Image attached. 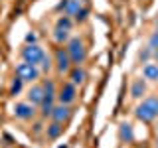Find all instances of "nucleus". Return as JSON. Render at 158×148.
<instances>
[{
	"mask_svg": "<svg viewBox=\"0 0 158 148\" xmlns=\"http://www.w3.org/2000/svg\"><path fill=\"white\" fill-rule=\"evenodd\" d=\"M135 117L140 122H154L158 118V97L156 95L142 97V101L135 109Z\"/></svg>",
	"mask_w": 158,
	"mask_h": 148,
	"instance_id": "nucleus-1",
	"label": "nucleus"
},
{
	"mask_svg": "<svg viewBox=\"0 0 158 148\" xmlns=\"http://www.w3.org/2000/svg\"><path fill=\"white\" fill-rule=\"evenodd\" d=\"M65 49H67V56H69L73 65H81L87 59V47H85L81 38H69Z\"/></svg>",
	"mask_w": 158,
	"mask_h": 148,
	"instance_id": "nucleus-2",
	"label": "nucleus"
},
{
	"mask_svg": "<svg viewBox=\"0 0 158 148\" xmlns=\"http://www.w3.org/2000/svg\"><path fill=\"white\" fill-rule=\"evenodd\" d=\"M44 57H46V51H44V47L38 46V43H26V46H24V49H22V59H24L26 63L40 65Z\"/></svg>",
	"mask_w": 158,
	"mask_h": 148,
	"instance_id": "nucleus-3",
	"label": "nucleus"
},
{
	"mask_svg": "<svg viewBox=\"0 0 158 148\" xmlns=\"http://www.w3.org/2000/svg\"><path fill=\"white\" fill-rule=\"evenodd\" d=\"M16 77H20L24 83H36L40 79V69H38V65H32V63L22 61L16 67Z\"/></svg>",
	"mask_w": 158,
	"mask_h": 148,
	"instance_id": "nucleus-4",
	"label": "nucleus"
},
{
	"mask_svg": "<svg viewBox=\"0 0 158 148\" xmlns=\"http://www.w3.org/2000/svg\"><path fill=\"white\" fill-rule=\"evenodd\" d=\"M56 99L61 103V105H71V103H75V99H77V87L73 85L71 81L63 83V85L59 87Z\"/></svg>",
	"mask_w": 158,
	"mask_h": 148,
	"instance_id": "nucleus-5",
	"label": "nucleus"
},
{
	"mask_svg": "<svg viewBox=\"0 0 158 148\" xmlns=\"http://www.w3.org/2000/svg\"><path fill=\"white\" fill-rule=\"evenodd\" d=\"M14 117L20 118V121H32L36 117V105L32 103H16L14 105Z\"/></svg>",
	"mask_w": 158,
	"mask_h": 148,
	"instance_id": "nucleus-6",
	"label": "nucleus"
},
{
	"mask_svg": "<svg viewBox=\"0 0 158 148\" xmlns=\"http://www.w3.org/2000/svg\"><path fill=\"white\" fill-rule=\"evenodd\" d=\"M71 59L67 56V49L65 47H59L56 51V69L59 75H63V73H69V69H71Z\"/></svg>",
	"mask_w": 158,
	"mask_h": 148,
	"instance_id": "nucleus-7",
	"label": "nucleus"
},
{
	"mask_svg": "<svg viewBox=\"0 0 158 148\" xmlns=\"http://www.w3.org/2000/svg\"><path fill=\"white\" fill-rule=\"evenodd\" d=\"M81 8H85V0H61L57 4V10H63V14L67 16H75Z\"/></svg>",
	"mask_w": 158,
	"mask_h": 148,
	"instance_id": "nucleus-8",
	"label": "nucleus"
},
{
	"mask_svg": "<svg viewBox=\"0 0 158 148\" xmlns=\"http://www.w3.org/2000/svg\"><path fill=\"white\" fill-rule=\"evenodd\" d=\"M52 121H56V122H67L69 121V117H71V109H69V105H61V103H59V105L56 107L53 105V111H52Z\"/></svg>",
	"mask_w": 158,
	"mask_h": 148,
	"instance_id": "nucleus-9",
	"label": "nucleus"
},
{
	"mask_svg": "<svg viewBox=\"0 0 158 148\" xmlns=\"http://www.w3.org/2000/svg\"><path fill=\"white\" fill-rule=\"evenodd\" d=\"M144 95H146V79L135 77L132 83H131V97L138 101V99H142Z\"/></svg>",
	"mask_w": 158,
	"mask_h": 148,
	"instance_id": "nucleus-10",
	"label": "nucleus"
},
{
	"mask_svg": "<svg viewBox=\"0 0 158 148\" xmlns=\"http://www.w3.org/2000/svg\"><path fill=\"white\" fill-rule=\"evenodd\" d=\"M42 101H44V87L38 85V83H34V85L28 89V103L40 107V103H42Z\"/></svg>",
	"mask_w": 158,
	"mask_h": 148,
	"instance_id": "nucleus-11",
	"label": "nucleus"
},
{
	"mask_svg": "<svg viewBox=\"0 0 158 148\" xmlns=\"http://www.w3.org/2000/svg\"><path fill=\"white\" fill-rule=\"evenodd\" d=\"M85 77H87V73H85V69L81 65H75V67L69 69V81H71L75 87L83 85V83H85Z\"/></svg>",
	"mask_w": 158,
	"mask_h": 148,
	"instance_id": "nucleus-12",
	"label": "nucleus"
},
{
	"mask_svg": "<svg viewBox=\"0 0 158 148\" xmlns=\"http://www.w3.org/2000/svg\"><path fill=\"white\" fill-rule=\"evenodd\" d=\"M142 77L146 79V81H158V63L154 61H148L144 63V67H142Z\"/></svg>",
	"mask_w": 158,
	"mask_h": 148,
	"instance_id": "nucleus-13",
	"label": "nucleus"
},
{
	"mask_svg": "<svg viewBox=\"0 0 158 148\" xmlns=\"http://www.w3.org/2000/svg\"><path fill=\"white\" fill-rule=\"evenodd\" d=\"M118 136H121L123 142H132L135 140V132H132L131 122H121V126H118Z\"/></svg>",
	"mask_w": 158,
	"mask_h": 148,
	"instance_id": "nucleus-14",
	"label": "nucleus"
},
{
	"mask_svg": "<svg viewBox=\"0 0 158 148\" xmlns=\"http://www.w3.org/2000/svg\"><path fill=\"white\" fill-rule=\"evenodd\" d=\"M63 128H65V126H63L61 122H56V121H53V122H49V125H48V128H46V134H48L49 140H56V138L61 136Z\"/></svg>",
	"mask_w": 158,
	"mask_h": 148,
	"instance_id": "nucleus-15",
	"label": "nucleus"
},
{
	"mask_svg": "<svg viewBox=\"0 0 158 148\" xmlns=\"http://www.w3.org/2000/svg\"><path fill=\"white\" fill-rule=\"evenodd\" d=\"M69 32H71V30L56 28V30H53V42H56V43H67V39H69Z\"/></svg>",
	"mask_w": 158,
	"mask_h": 148,
	"instance_id": "nucleus-16",
	"label": "nucleus"
},
{
	"mask_svg": "<svg viewBox=\"0 0 158 148\" xmlns=\"http://www.w3.org/2000/svg\"><path fill=\"white\" fill-rule=\"evenodd\" d=\"M56 28H61V30H71L73 28V18L67 16V14H63V16H59L56 20Z\"/></svg>",
	"mask_w": 158,
	"mask_h": 148,
	"instance_id": "nucleus-17",
	"label": "nucleus"
},
{
	"mask_svg": "<svg viewBox=\"0 0 158 148\" xmlns=\"http://www.w3.org/2000/svg\"><path fill=\"white\" fill-rule=\"evenodd\" d=\"M22 87H24V81L20 77H14V81H12V85H10V95L12 97H16L20 91H22Z\"/></svg>",
	"mask_w": 158,
	"mask_h": 148,
	"instance_id": "nucleus-18",
	"label": "nucleus"
},
{
	"mask_svg": "<svg viewBox=\"0 0 158 148\" xmlns=\"http://www.w3.org/2000/svg\"><path fill=\"white\" fill-rule=\"evenodd\" d=\"M87 16H89V10L87 8H81L75 16H73V22H79V24H81V22H85V20H87Z\"/></svg>",
	"mask_w": 158,
	"mask_h": 148,
	"instance_id": "nucleus-19",
	"label": "nucleus"
},
{
	"mask_svg": "<svg viewBox=\"0 0 158 148\" xmlns=\"http://www.w3.org/2000/svg\"><path fill=\"white\" fill-rule=\"evenodd\" d=\"M150 57H152V49L150 47H144L140 53H138V59H140L142 63H148V59H150Z\"/></svg>",
	"mask_w": 158,
	"mask_h": 148,
	"instance_id": "nucleus-20",
	"label": "nucleus"
},
{
	"mask_svg": "<svg viewBox=\"0 0 158 148\" xmlns=\"http://www.w3.org/2000/svg\"><path fill=\"white\" fill-rule=\"evenodd\" d=\"M148 47H150V49L158 47V32H154L150 38H148Z\"/></svg>",
	"mask_w": 158,
	"mask_h": 148,
	"instance_id": "nucleus-21",
	"label": "nucleus"
},
{
	"mask_svg": "<svg viewBox=\"0 0 158 148\" xmlns=\"http://www.w3.org/2000/svg\"><path fill=\"white\" fill-rule=\"evenodd\" d=\"M42 69H44V71H49V69H52V57H49V56H46V57H44L42 59Z\"/></svg>",
	"mask_w": 158,
	"mask_h": 148,
	"instance_id": "nucleus-22",
	"label": "nucleus"
},
{
	"mask_svg": "<svg viewBox=\"0 0 158 148\" xmlns=\"http://www.w3.org/2000/svg\"><path fill=\"white\" fill-rule=\"evenodd\" d=\"M36 39H38L36 34H28V36H26V42H28V43H36Z\"/></svg>",
	"mask_w": 158,
	"mask_h": 148,
	"instance_id": "nucleus-23",
	"label": "nucleus"
},
{
	"mask_svg": "<svg viewBox=\"0 0 158 148\" xmlns=\"http://www.w3.org/2000/svg\"><path fill=\"white\" fill-rule=\"evenodd\" d=\"M152 57H154L156 61H158V47H154V49H152Z\"/></svg>",
	"mask_w": 158,
	"mask_h": 148,
	"instance_id": "nucleus-24",
	"label": "nucleus"
},
{
	"mask_svg": "<svg viewBox=\"0 0 158 148\" xmlns=\"http://www.w3.org/2000/svg\"><path fill=\"white\" fill-rule=\"evenodd\" d=\"M156 148H158V118H156Z\"/></svg>",
	"mask_w": 158,
	"mask_h": 148,
	"instance_id": "nucleus-25",
	"label": "nucleus"
},
{
	"mask_svg": "<svg viewBox=\"0 0 158 148\" xmlns=\"http://www.w3.org/2000/svg\"><path fill=\"white\" fill-rule=\"evenodd\" d=\"M156 32H158V20H156Z\"/></svg>",
	"mask_w": 158,
	"mask_h": 148,
	"instance_id": "nucleus-26",
	"label": "nucleus"
}]
</instances>
